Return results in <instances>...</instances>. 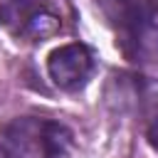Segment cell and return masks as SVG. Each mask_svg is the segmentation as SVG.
Returning <instances> with one entry per match:
<instances>
[{"instance_id":"6da1fadb","label":"cell","mask_w":158,"mask_h":158,"mask_svg":"<svg viewBox=\"0 0 158 158\" xmlns=\"http://www.w3.org/2000/svg\"><path fill=\"white\" fill-rule=\"evenodd\" d=\"M10 158H64L72 148V131L47 118H15L2 128Z\"/></svg>"},{"instance_id":"3957f363","label":"cell","mask_w":158,"mask_h":158,"mask_svg":"<svg viewBox=\"0 0 158 158\" xmlns=\"http://www.w3.org/2000/svg\"><path fill=\"white\" fill-rule=\"evenodd\" d=\"M146 136H148V143L158 151V118H153V121H151V126H148V133H146Z\"/></svg>"},{"instance_id":"7a4b0ae2","label":"cell","mask_w":158,"mask_h":158,"mask_svg":"<svg viewBox=\"0 0 158 158\" xmlns=\"http://www.w3.org/2000/svg\"><path fill=\"white\" fill-rule=\"evenodd\" d=\"M91 69H94V59L84 44H64L54 49L47 59V72L52 81L67 91L81 89L89 81Z\"/></svg>"}]
</instances>
